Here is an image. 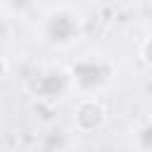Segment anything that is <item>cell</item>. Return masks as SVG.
<instances>
[{
    "instance_id": "cell-4",
    "label": "cell",
    "mask_w": 152,
    "mask_h": 152,
    "mask_svg": "<svg viewBox=\"0 0 152 152\" xmlns=\"http://www.w3.org/2000/svg\"><path fill=\"white\" fill-rule=\"evenodd\" d=\"M7 71H10V62H7V59H5L2 55H0V81H2L5 76H7Z\"/></svg>"
},
{
    "instance_id": "cell-3",
    "label": "cell",
    "mask_w": 152,
    "mask_h": 152,
    "mask_svg": "<svg viewBox=\"0 0 152 152\" xmlns=\"http://www.w3.org/2000/svg\"><path fill=\"white\" fill-rule=\"evenodd\" d=\"M140 62L152 69V36H147L142 43H140Z\"/></svg>"
},
{
    "instance_id": "cell-2",
    "label": "cell",
    "mask_w": 152,
    "mask_h": 152,
    "mask_svg": "<svg viewBox=\"0 0 152 152\" xmlns=\"http://www.w3.org/2000/svg\"><path fill=\"white\" fill-rule=\"evenodd\" d=\"M107 124V109L95 95H83L74 107V126L78 133H95L104 128Z\"/></svg>"
},
{
    "instance_id": "cell-1",
    "label": "cell",
    "mask_w": 152,
    "mask_h": 152,
    "mask_svg": "<svg viewBox=\"0 0 152 152\" xmlns=\"http://www.w3.org/2000/svg\"><path fill=\"white\" fill-rule=\"evenodd\" d=\"M45 38L50 43H71L81 31V14L71 7H57L45 14Z\"/></svg>"
}]
</instances>
